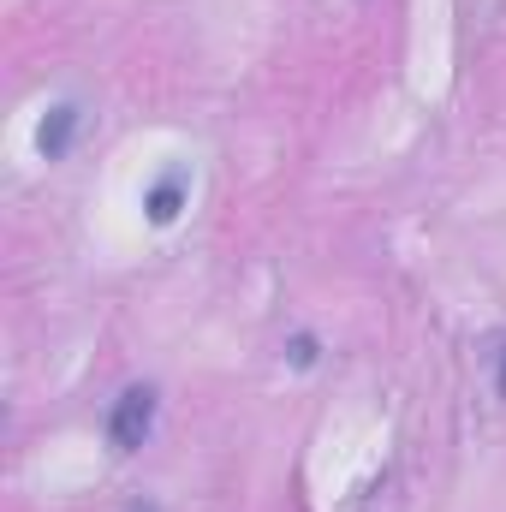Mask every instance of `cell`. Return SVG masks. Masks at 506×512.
I'll return each mask as SVG.
<instances>
[{"instance_id":"cell-4","label":"cell","mask_w":506,"mask_h":512,"mask_svg":"<svg viewBox=\"0 0 506 512\" xmlns=\"http://www.w3.org/2000/svg\"><path fill=\"white\" fill-rule=\"evenodd\" d=\"M501 393H506V358H501Z\"/></svg>"},{"instance_id":"cell-5","label":"cell","mask_w":506,"mask_h":512,"mask_svg":"<svg viewBox=\"0 0 506 512\" xmlns=\"http://www.w3.org/2000/svg\"><path fill=\"white\" fill-rule=\"evenodd\" d=\"M131 512H149V507H131Z\"/></svg>"},{"instance_id":"cell-2","label":"cell","mask_w":506,"mask_h":512,"mask_svg":"<svg viewBox=\"0 0 506 512\" xmlns=\"http://www.w3.org/2000/svg\"><path fill=\"white\" fill-rule=\"evenodd\" d=\"M72 131H78V108L60 102V108H48V120H42V131H36V149H42L48 161H60L66 143H72Z\"/></svg>"},{"instance_id":"cell-1","label":"cell","mask_w":506,"mask_h":512,"mask_svg":"<svg viewBox=\"0 0 506 512\" xmlns=\"http://www.w3.org/2000/svg\"><path fill=\"white\" fill-rule=\"evenodd\" d=\"M149 429H155V387H126V393L114 399V411H108V441H114V453H137V447L149 441Z\"/></svg>"},{"instance_id":"cell-3","label":"cell","mask_w":506,"mask_h":512,"mask_svg":"<svg viewBox=\"0 0 506 512\" xmlns=\"http://www.w3.org/2000/svg\"><path fill=\"white\" fill-rule=\"evenodd\" d=\"M185 191H191V179H185V173H167V179H161V185H155V191L143 197L149 221H155V227H167V221H173V215L185 209Z\"/></svg>"}]
</instances>
